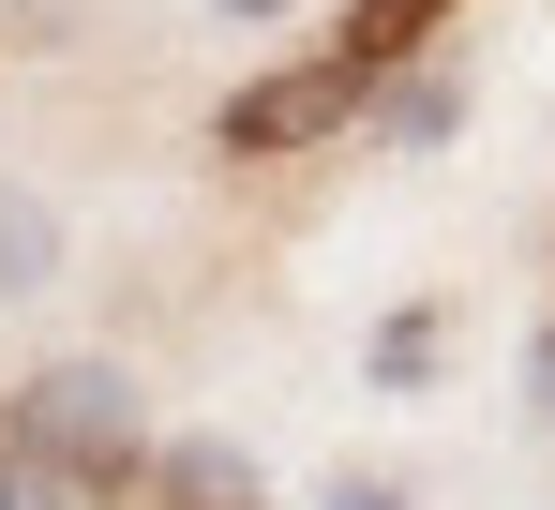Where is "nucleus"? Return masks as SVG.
Masks as SVG:
<instances>
[{
	"label": "nucleus",
	"instance_id": "nucleus-1",
	"mask_svg": "<svg viewBox=\"0 0 555 510\" xmlns=\"http://www.w3.org/2000/svg\"><path fill=\"white\" fill-rule=\"evenodd\" d=\"M0 435H15L46 481H76L91 510H120L151 481V391H135L120 360H30L15 406H0Z\"/></svg>",
	"mask_w": 555,
	"mask_h": 510
},
{
	"label": "nucleus",
	"instance_id": "nucleus-2",
	"mask_svg": "<svg viewBox=\"0 0 555 510\" xmlns=\"http://www.w3.org/2000/svg\"><path fill=\"white\" fill-rule=\"evenodd\" d=\"M375 61H346V46H300V61H271V76H241L225 105H210V151L225 166H300V151H331L346 120H375Z\"/></svg>",
	"mask_w": 555,
	"mask_h": 510
},
{
	"label": "nucleus",
	"instance_id": "nucleus-3",
	"mask_svg": "<svg viewBox=\"0 0 555 510\" xmlns=\"http://www.w3.org/2000/svg\"><path fill=\"white\" fill-rule=\"evenodd\" d=\"M151 510H256V466L225 450V435H151Z\"/></svg>",
	"mask_w": 555,
	"mask_h": 510
},
{
	"label": "nucleus",
	"instance_id": "nucleus-4",
	"mask_svg": "<svg viewBox=\"0 0 555 510\" xmlns=\"http://www.w3.org/2000/svg\"><path fill=\"white\" fill-rule=\"evenodd\" d=\"M451 15H465V0H361V15H346L331 46H346V61H375V76H405V61H421V46H436Z\"/></svg>",
	"mask_w": 555,
	"mask_h": 510
},
{
	"label": "nucleus",
	"instance_id": "nucleus-5",
	"mask_svg": "<svg viewBox=\"0 0 555 510\" xmlns=\"http://www.w3.org/2000/svg\"><path fill=\"white\" fill-rule=\"evenodd\" d=\"M46 211H30V195H0V301H30V285H46Z\"/></svg>",
	"mask_w": 555,
	"mask_h": 510
},
{
	"label": "nucleus",
	"instance_id": "nucleus-6",
	"mask_svg": "<svg viewBox=\"0 0 555 510\" xmlns=\"http://www.w3.org/2000/svg\"><path fill=\"white\" fill-rule=\"evenodd\" d=\"M0 510H91V496H76V481H46V466L0 435Z\"/></svg>",
	"mask_w": 555,
	"mask_h": 510
},
{
	"label": "nucleus",
	"instance_id": "nucleus-7",
	"mask_svg": "<svg viewBox=\"0 0 555 510\" xmlns=\"http://www.w3.org/2000/svg\"><path fill=\"white\" fill-rule=\"evenodd\" d=\"M526 406H541V435H555V316H541V345H526Z\"/></svg>",
	"mask_w": 555,
	"mask_h": 510
},
{
	"label": "nucleus",
	"instance_id": "nucleus-8",
	"mask_svg": "<svg viewBox=\"0 0 555 510\" xmlns=\"http://www.w3.org/2000/svg\"><path fill=\"white\" fill-rule=\"evenodd\" d=\"M331 510H405V496H375V481H346V496H331Z\"/></svg>",
	"mask_w": 555,
	"mask_h": 510
},
{
	"label": "nucleus",
	"instance_id": "nucleus-9",
	"mask_svg": "<svg viewBox=\"0 0 555 510\" xmlns=\"http://www.w3.org/2000/svg\"><path fill=\"white\" fill-rule=\"evenodd\" d=\"M225 15H285V0H225Z\"/></svg>",
	"mask_w": 555,
	"mask_h": 510
}]
</instances>
